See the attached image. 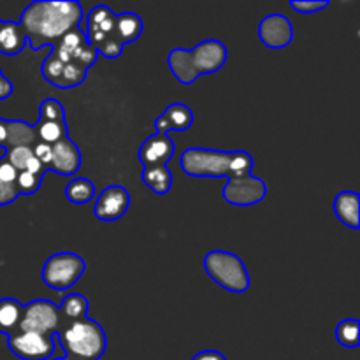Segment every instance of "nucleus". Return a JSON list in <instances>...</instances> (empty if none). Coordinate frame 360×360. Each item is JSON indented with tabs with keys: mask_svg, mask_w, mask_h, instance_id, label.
<instances>
[{
	"mask_svg": "<svg viewBox=\"0 0 360 360\" xmlns=\"http://www.w3.org/2000/svg\"><path fill=\"white\" fill-rule=\"evenodd\" d=\"M130 193L125 186L112 185L101 192V195L95 200V217L102 221H115L122 218L129 211Z\"/></svg>",
	"mask_w": 360,
	"mask_h": 360,
	"instance_id": "10",
	"label": "nucleus"
},
{
	"mask_svg": "<svg viewBox=\"0 0 360 360\" xmlns=\"http://www.w3.org/2000/svg\"><path fill=\"white\" fill-rule=\"evenodd\" d=\"M21 316H23V304L16 299H0V334L11 336L20 329Z\"/></svg>",
	"mask_w": 360,
	"mask_h": 360,
	"instance_id": "19",
	"label": "nucleus"
},
{
	"mask_svg": "<svg viewBox=\"0 0 360 360\" xmlns=\"http://www.w3.org/2000/svg\"><path fill=\"white\" fill-rule=\"evenodd\" d=\"M174 157V143L167 134H155L150 136L139 148V160L144 167H158L167 165Z\"/></svg>",
	"mask_w": 360,
	"mask_h": 360,
	"instance_id": "12",
	"label": "nucleus"
},
{
	"mask_svg": "<svg viewBox=\"0 0 360 360\" xmlns=\"http://www.w3.org/2000/svg\"><path fill=\"white\" fill-rule=\"evenodd\" d=\"M0 76H2V70H0Z\"/></svg>",
	"mask_w": 360,
	"mask_h": 360,
	"instance_id": "41",
	"label": "nucleus"
},
{
	"mask_svg": "<svg viewBox=\"0 0 360 360\" xmlns=\"http://www.w3.org/2000/svg\"><path fill=\"white\" fill-rule=\"evenodd\" d=\"M143 20L134 13H123L116 14V25H115V34L122 39L123 44L129 42H136L137 39L143 34Z\"/></svg>",
	"mask_w": 360,
	"mask_h": 360,
	"instance_id": "20",
	"label": "nucleus"
},
{
	"mask_svg": "<svg viewBox=\"0 0 360 360\" xmlns=\"http://www.w3.org/2000/svg\"><path fill=\"white\" fill-rule=\"evenodd\" d=\"M37 143L34 125H28L23 120H7V139L4 150L18 146H34Z\"/></svg>",
	"mask_w": 360,
	"mask_h": 360,
	"instance_id": "18",
	"label": "nucleus"
},
{
	"mask_svg": "<svg viewBox=\"0 0 360 360\" xmlns=\"http://www.w3.org/2000/svg\"><path fill=\"white\" fill-rule=\"evenodd\" d=\"M329 6L327 0H320V2H297V0H292L290 7L297 13L304 14V13H316V11H322Z\"/></svg>",
	"mask_w": 360,
	"mask_h": 360,
	"instance_id": "33",
	"label": "nucleus"
},
{
	"mask_svg": "<svg viewBox=\"0 0 360 360\" xmlns=\"http://www.w3.org/2000/svg\"><path fill=\"white\" fill-rule=\"evenodd\" d=\"M7 139V120L0 118V148L6 146Z\"/></svg>",
	"mask_w": 360,
	"mask_h": 360,
	"instance_id": "39",
	"label": "nucleus"
},
{
	"mask_svg": "<svg viewBox=\"0 0 360 360\" xmlns=\"http://www.w3.org/2000/svg\"><path fill=\"white\" fill-rule=\"evenodd\" d=\"M63 65H65V63H63L62 60H60L58 56L51 51V55L46 56L44 63H42V67H41V72H42V76H44V79L48 81V83L56 84L60 74H62Z\"/></svg>",
	"mask_w": 360,
	"mask_h": 360,
	"instance_id": "29",
	"label": "nucleus"
},
{
	"mask_svg": "<svg viewBox=\"0 0 360 360\" xmlns=\"http://www.w3.org/2000/svg\"><path fill=\"white\" fill-rule=\"evenodd\" d=\"M86 271V264L79 255L60 252L49 257L42 267V281L53 290H69Z\"/></svg>",
	"mask_w": 360,
	"mask_h": 360,
	"instance_id": "6",
	"label": "nucleus"
},
{
	"mask_svg": "<svg viewBox=\"0 0 360 360\" xmlns=\"http://www.w3.org/2000/svg\"><path fill=\"white\" fill-rule=\"evenodd\" d=\"M259 37L271 49L287 48L294 41V27L283 14H269L260 21Z\"/></svg>",
	"mask_w": 360,
	"mask_h": 360,
	"instance_id": "11",
	"label": "nucleus"
},
{
	"mask_svg": "<svg viewBox=\"0 0 360 360\" xmlns=\"http://www.w3.org/2000/svg\"><path fill=\"white\" fill-rule=\"evenodd\" d=\"M123 46L125 44L122 42V39H120L116 34H112L111 37L98 42V44L94 46V48L97 49L98 55L105 56V58H118V56L123 53Z\"/></svg>",
	"mask_w": 360,
	"mask_h": 360,
	"instance_id": "31",
	"label": "nucleus"
},
{
	"mask_svg": "<svg viewBox=\"0 0 360 360\" xmlns=\"http://www.w3.org/2000/svg\"><path fill=\"white\" fill-rule=\"evenodd\" d=\"M58 313L60 319H62V323H70L86 319L88 299L81 294L65 295L62 304L58 306Z\"/></svg>",
	"mask_w": 360,
	"mask_h": 360,
	"instance_id": "22",
	"label": "nucleus"
},
{
	"mask_svg": "<svg viewBox=\"0 0 360 360\" xmlns=\"http://www.w3.org/2000/svg\"><path fill=\"white\" fill-rule=\"evenodd\" d=\"M60 326H62V319H60L58 306L46 299H37L23 306V316H21L18 330L56 336Z\"/></svg>",
	"mask_w": 360,
	"mask_h": 360,
	"instance_id": "7",
	"label": "nucleus"
},
{
	"mask_svg": "<svg viewBox=\"0 0 360 360\" xmlns=\"http://www.w3.org/2000/svg\"><path fill=\"white\" fill-rule=\"evenodd\" d=\"M81 167V151L72 141L67 139L53 144V162L49 165V171H55L56 174L72 176Z\"/></svg>",
	"mask_w": 360,
	"mask_h": 360,
	"instance_id": "14",
	"label": "nucleus"
},
{
	"mask_svg": "<svg viewBox=\"0 0 360 360\" xmlns=\"http://www.w3.org/2000/svg\"><path fill=\"white\" fill-rule=\"evenodd\" d=\"M143 183L157 195H167L172 186V172L167 165H158V167H144Z\"/></svg>",
	"mask_w": 360,
	"mask_h": 360,
	"instance_id": "21",
	"label": "nucleus"
},
{
	"mask_svg": "<svg viewBox=\"0 0 360 360\" xmlns=\"http://www.w3.org/2000/svg\"><path fill=\"white\" fill-rule=\"evenodd\" d=\"M204 269L207 276L225 290L243 294L250 288V274L245 262L234 253L213 250L204 257Z\"/></svg>",
	"mask_w": 360,
	"mask_h": 360,
	"instance_id": "5",
	"label": "nucleus"
},
{
	"mask_svg": "<svg viewBox=\"0 0 360 360\" xmlns=\"http://www.w3.org/2000/svg\"><path fill=\"white\" fill-rule=\"evenodd\" d=\"M18 190L14 183H2L0 181V206H7L13 204L18 199Z\"/></svg>",
	"mask_w": 360,
	"mask_h": 360,
	"instance_id": "34",
	"label": "nucleus"
},
{
	"mask_svg": "<svg viewBox=\"0 0 360 360\" xmlns=\"http://www.w3.org/2000/svg\"><path fill=\"white\" fill-rule=\"evenodd\" d=\"M27 46L23 30L16 21H0V53L2 55H18Z\"/></svg>",
	"mask_w": 360,
	"mask_h": 360,
	"instance_id": "17",
	"label": "nucleus"
},
{
	"mask_svg": "<svg viewBox=\"0 0 360 360\" xmlns=\"http://www.w3.org/2000/svg\"><path fill=\"white\" fill-rule=\"evenodd\" d=\"M83 20V7L74 0H46V2H32L21 14L18 25L23 30L27 44L34 51L55 46L67 32L79 28Z\"/></svg>",
	"mask_w": 360,
	"mask_h": 360,
	"instance_id": "1",
	"label": "nucleus"
},
{
	"mask_svg": "<svg viewBox=\"0 0 360 360\" xmlns=\"http://www.w3.org/2000/svg\"><path fill=\"white\" fill-rule=\"evenodd\" d=\"M56 336L69 360H98L108 345L101 323L88 316L77 322L62 323Z\"/></svg>",
	"mask_w": 360,
	"mask_h": 360,
	"instance_id": "4",
	"label": "nucleus"
},
{
	"mask_svg": "<svg viewBox=\"0 0 360 360\" xmlns=\"http://www.w3.org/2000/svg\"><path fill=\"white\" fill-rule=\"evenodd\" d=\"M334 213L343 225L359 229V193L348 190L338 193L334 199Z\"/></svg>",
	"mask_w": 360,
	"mask_h": 360,
	"instance_id": "16",
	"label": "nucleus"
},
{
	"mask_svg": "<svg viewBox=\"0 0 360 360\" xmlns=\"http://www.w3.org/2000/svg\"><path fill=\"white\" fill-rule=\"evenodd\" d=\"M86 67L79 65L76 62H67L63 65L62 74H60L58 81H56L55 86L62 88V90H67V88H74L79 86V84L84 83L86 79Z\"/></svg>",
	"mask_w": 360,
	"mask_h": 360,
	"instance_id": "25",
	"label": "nucleus"
},
{
	"mask_svg": "<svg viewBox=\"0 0 360 360\" xmlns=\"http://www.w3.org/2000/svg\"><path fill=\"white\" fill-rule=\"evenodd\" d=\"M41 178H37V176L30 174V172L27 171H21L18 172V178L16 181H14V185H16V190L18 193H23V195H32V193L37 192L39 188H41Z\"/></svg>",
	"mask_w": 360,
	"mask_h": 360,
	"instance_id": "30",
	"label": "nucleus"
},
{
	"mask_svg": "<svg viewBox=\"0 0 360 360\" xmlns=\"http://www.w3.org/2000/svg\"><path fill=\"white\" fill-rule=\"evenodd\" d=\"M192 360H227V359L217 350H204V352H199V354H197Z\"/></svg>",
	"mask_w": 360,
	"mask_h": 360,
	"instance_id": "38",
	"label": "nucleus"
},
{
	"mask_svg": "<svg viewBox=\"0 0 360 360\" xmlns=\"http://www.w3.org/2000/svg\"><path fill=\"white\" fill-rule=\"evenodd\" d=\"M39 120L41 122H65L63 105L56 98H44L39 105Z\"/></svg>",
	"mask_w": 360,
	"mask_h": 360,
	"instance_id": "27",
	"label": "nucleus"
},
{
	"mask_svg": "<svg viewBox=\"0 0 360 360\" xmlns=\"http://www.w3.org/2000/svg\"><path fill=\"white\" fill-rule=\"evenodd\" d=\"M13 83H11L9 79H7L6 76H0V101H6V98H9L11 95H13Z\"/></svg>",
	"mask_w": 360,
	"mask_h": 360,
	"instance_id": "37",
	"label": "nucleus"
},
{
	"mask_svg": "<svg viewBox=\"0 0 360 360\" xmlns=\"http://www.w3.org/2000/svg\"><path fill=\"white\" fill-rule=\"evenodd\" d=\"M32 153H34V157L37 158V160L41 162V164L49 171V165H51V162H53V146L51 144L39 143L37 141V143L32 146Z\"/></svg>",
	"mask_w": 360,
	"mask_h": 360,
	"instance_id": "32",
	"label": "nucleus"
},
{
	"mask_svg": "<svg viewBox=\"0 0 360 360\" xmlns=\"http://www.w3.org/2000/svg\"><path fill=\"white\" fill-rule=\"evenodd\" d=\"M116 14L108 6H97L90 11L86 20V41L90 46H97L115 34Z\"/></svg>",
	"mask_w": 360,
	"mask_h": 360,
	"instance_id": "13",
	"label": "nucleus"
},
{
	"mask_svg": "<svg viewBox=\"0 0 360 360\" xmlns=\"http://www.w3.org/2000/svg\"><path fill=\"white\" fill-rule=\"evenodd\" d=\"M34 132L39 143L51 144V146L69 137L65 122H41V120H37V123L34 125Z\"/></svg>",
	"mask_w": 360,
	"mask_h": 360,
	"instance_id": "23",
	"label": "nucleus"
},
{
	"mask_svg": "<svg viewBox=\"0 0 360 360\" xmlns=\"http://www.w3.org/2000/svg\"><path fill=\"white\" fill-rule=\"evenodd\" d=\"M32 157H34V153H32L30 146L11 148V150H7L6 155H4V158H6V160L9 162V164L13 165L18 172L25 171V167H27L28 160H30Z\"/></svg>",
	"mask_w": 360,
	"mask_h": 360,
	"instance_id": "28",
	"label": "nucleus"
},
{
	"mask_svg": "<svg viewBox=\"0 0 360 360\" xmlns=\"http://www.w3.org/2000/svg\"><path fill=\"white\" fill-rule=\"evenodd\" d=\"M53 360H69L67 357H60V359H53Z\"/></svg>",
	"mask_w": 360,
	"mask_h": 360,
	"instance_id": "40",
	"label": "nucleus"
},
{
	"mask_svg": "<svg viewBox=\"0 0 360 360\" xmlns=\"http://www.w3.org/2000/svg\"><path fill=\"white\" fill-rule=\"evenodd\" d=\"M193 123V112L192 109L186 104H181V102H176V104H171L164 111V115L158 116L155 120V129H157V134H167L171 130H176V132H185L192 127Z\"/></svg>",
	"mask_w": 360,
	"mask_h": 360,
	"instance_id": "15",
	"label": "nucleus"
},
{
	"mask_svg": "<svg viewBox=\"0 0 360 360\" xmlns=\"http://www.w3.org/2000/svg\"><path fill=\"white\" fill-rule=\"evenodd\" d=\"M25 171L30 172V174L37 176V178H41V179H42V178H44L46 172H48V169H46L44 165H42L41 162L37 160V158L32 157L30 160H28V164H27V167H25Z\"/></svg>",
	"mask_w": 360,
	"mask_h": 360,
	"instance_id": "36",
	"label": "nucleus"
},
{
	"mask_svg": "<svg viewBox=\"0 0 360 360\" xmlns=\"http://www.w3.org/2000/svg\"><path fill=\"white\" fill-rule=\"evenodd\" d=\"M227 62V48L217 39L202 41L193 49L176 48L169 53L167 63L172 76L183 84H192L202 74H213Z\"/></svg>",
	"mask_w": 360,
	"mask_h": 360,
	"instance_id": "3",
	"label": "nucleus"
},
{
	"mask_svg": "<svg viewBox=\"0 0 360 360\" xmlns=\"http://www.w3.org/2000/svg\"><path fill=\"white\" fill-rule=\"evenodd\" d=\"M336 340L341 347L345 348H357L359 347V320L347 319L338 323Z\"/></svg>",
	"mask_w": 360,
	"mask_h": 360,
	"instance_id": "26",
	"label": "nucleus"
},
{
	"mask_svg": "<svg viewBox=\"0 0 360 360\" xmlns=\"http://www.w3.org/2000/svg\"><path fill=\"white\" fill-rule=\"evenodd\" d=\"M7 347L21 360H48L55 354V338L39 333L16 330L7 336Z\"/></svg>",
	"mask_w": 360,
	"mask_h": 360,
	"instance_id": "8",
	"label": "nucleus"
},
{
	"mask_svg": "<svg viewBox=\"0 0 360 360\" xmlns=\"http://www.w3.org/2000/svg\"><path fill=\"white\" fill-rule=\"evenodd\" d=\"M18 178V171L6 160V158H0V181L2 183H14Z\"/></svg>",
	"mask_w": 360,
	"mask_h": 360,
	"instance_id": "35",
	"label": "nucleus"
},
{
	"mask_svg": "<svg viewBox=\"0 0 360 360\" xmlns=\"http://www.w3.org/2000/svg\"><path fill=\"white\" fill-rule=\"evenodd\" d=\"M181 169L193 178L241 179L252 174L253 158L246 151L188 148L181 155Z\"/></svg>",
	"mask_w": 360,
	"mask_h": 360,
	"instance_id": "2",
	"label": "nucleus"
},
{
	"mask_svg": "<svg viewBox=\"0 0 360 360\" xmlns=\"http://www.w3.org/2000/svg\"><path fill=\"white\" fill-rule=\"evenodd\" d=\"M65 197L72 204H86L94 200L95 186L90 179L86 178H74L70 179L69 185L65 186Z\"/></svg>",
	"mask_w": 360,
	"mask_h": 360,
	"instance_id": "24",
	"label": "nucleus"
},
{
	"mask_svg": "<svg viewBox=\"0 0 360 360\" xmlns=\"http://www.w3.org/2000/svg\"><path fill=\"white\" fill-rule=\"evenodd\" d=\"M266 193V183L250 174L241 179H229L224 188V199L234 206H253L262 202Z\"/></svg>",
	"mask_w": 360,
	"mask_h": 360,
	"instance_id": "9",
	"label": "nucleus"
}]
</instances>
